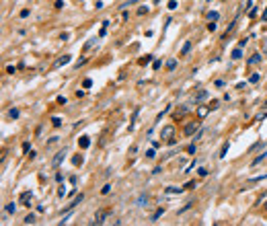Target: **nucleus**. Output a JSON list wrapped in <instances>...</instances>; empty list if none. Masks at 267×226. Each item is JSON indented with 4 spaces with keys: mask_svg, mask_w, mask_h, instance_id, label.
Instances as JSON below:
<instances>
[{
    "mask_svg": "<svg viewBox=\"0 0 267 226\" xmlns=\"http://www.w3.org/2000/svg\"><path fill=\"white\" fill-rule=\"evenodd\" d=\"M173 136H175V125H173V123L164 125L162 130H160V138H162V140H166V142H169Z\"/></svg>",
    "mask_w": 267,
    "mask_h": 226,
    "instance_id": "obj_1",
    "label": "nucleus"
},
{
    "mask_svg": "<svg viewBox=\"0 0 267 226\" xmlns=\"http://www.w3.org/2000/svg\"><path fill=\"white\" fill-rule=\"evenodd\" d=\"M197 130H199V121H189V123H187V125L183 128V134L189 138V136H193V134H195Z\"/></svg>",
    "mask_w": 267,
    "mask_h": 226,
    "instance_id": "obj_2",
    "label": "nucleus"
},
{
    "mask_svg": "<svg viewBox=\"0 0 267 226\" xmlns=\"http://www.w3.org/2000/svg\"><path fill=\"white\" fill-rule=\"evenodd\" d=\"M187 113H189V107H187V105L177 107V109H175V113H173V121H179V119H181V117H185Z\"/></svg>",
    "mask_w": 267,
    "mask_h": 226,
    "instance_id": "obj_3",
    "label": "nucleus"
},
{
    "mask_svg": "<svg viewBox=\"0 0 267 226\" xmlns=\"http://www.w3.org/2000/svg\"><path fill=\"white\" fill-rule=\"evenodd\" d=\"M109 216V210H99V212L95 214V220H93V224L95 226H99V224H103L105 222V218Z\"/></svg>",
    "mask_w": 267,
    "mask_h": 226,
    "instance_id": "obj_4",
    "label": "nucleus"
},
{
    "mask_svg": "<svg viewBox=\"0 0 267 226\" xmlns=\"http://www.w3.org/2000/svg\"><path fill=\"white\" fill-rule=\"evenodd\" d=\"M82 199H84V195H82V193H78V195H76V197L72 199V204H68V205H66V208H64V210H62V212L66 214V212H70V210H74V208H76V205H78V204H80Z\"/></svg>",
    "mask_w": 267,
    "mask_h": 226,
    "instance_id": "obj_5",
    "label": "nucleus"
},
{
    "mask_svg": "<svg viewBox=\"0 0 267 226\" xmlns=\"http://www.w3.org/2000/svg\"><path fill=\"white\" fill-rule=\"evenodd\" d=\"M70 60H72V56H70V54L62 56V58H58V60L54 62V68H62V66H66V64H70Z\"/></svg>",
    "mask_w": 267,
    "mask_h": 226,
    "instance_id": "obj_6",
    "label": "nucleus"
},
{
    "mask_svg": "<svg viewBox=\"0 0 267 226\" xmlns=\"http://www.w3.org/2000/svg\"><path fill=\"white\" fill-rule=\"evenodd\" d=\"M31 199H33V193L31 191H23L21 193V204L23 205H31Z\"/></svg>",
    "mask_w": 267,
    "mask_h": 226,
    "instance_id": "obj_7",
    "label": "nucleus"
},
{
    "mask_svg": "<svg viewBox=\"0 0 267 226\" xmlns=\"http://www.w3.org/2000/svg\"><path fill=\"white\" fill-rule=\"evenodd\" d=\"M64 158H66V150H60V152H58V154L54 156L51 164H54V167H58V164H62V163H64Z\"/></svg>",
    "mask_w": 267,
    "mask_h": 226,
    "instance_id": "obj_8",
    "label": "nucleus"
},
{
    "mask_svg": "<svg viewBox=\"0 0 267 226\" xmlns=\"http://www.w3.org/2000/svg\"><path fill=\"white\" fill-rule=\"evenodd\" d=\"M208 113H210V107H208V105H199V107H197V117H199V119H204Z\"/></svg>",
    "mask_w": 267,
    "mask_h": 226,
    "instance_id": "obj_9",
    "label": "nucleus"
},
{
    "mask_svg": "<svg viewBox=\"0 0 267 226\" xmlns=\"http://www.w3.org/2000/svg\"><path fill=\"white\" fill-rule=\"evenodd\" d=\"M183 191H185V187H166L164 189V193H169V195H173V193L179 195V193H183Z\"/></svg>",
    "mask_w": 267,
    "mask_h": 226,
    "instance_id": "obj_10",
    "label": "nucleus"
},
{
    "mask_svg": "<svg viewBox=\"0 0 267 226\" xmlns=\"http://www.w3.org/2000/svg\"><path fill=\"white\" fill-rule=\"evenodd\" d=\"M78 144H80V148H89V146H90V138L89 136H82L80 140H78Z\"/></svg>",
    "mask_w": 267,
    "mask_h": 226,
    "instance_id": "obj_11",
    "label": "nucleus"
},
{
    "mask_svg": "<svg viewBox=\"0 0 267 226\" xmlns=\"http://www.w3.org/2000/svg\"><path fill=\"white\" fill-rule=\"evenodd\" d=\"M259 62H261V54H259V52H255L253 58H249V66H253V64H259Z\"/></svg>",
    "mask_w": 267,
    "mask_h": 226,
    "instance_id": "obj_12",
    "label": "nucleus"
},
{
    "mask_svg": "<svg viewBox=\"0 0 267 226\" xmlns=\"http://www.w3.org/2000/svg\"><path fill=\"white\" fill-rule=\"evenodd\" d=\"M265 158H267V152H261L259 156H257V158L253 160V163H251V167H257V164H259V163H263Z\"/></svg>",
    "mask_w": 267,
    "mask_h": 226,
    "instance_id": "obj_13",
    "label": "nucleus"
},
{
    "mask_svg": "<svg viewBox=\"0 0 267 226\" xmlns=\"http://www.w3.org/2000/svg\"><path fill=\"white\" fill-rule=\"evenodd\" d=\"M162 214H164V208H158V210H156V212H154V214H152V222H158V218H160V216H162Z\"/></svg>",
    "mask_w": 267,
    "mask_h": 226,
    "instance_id": "obj_14",
    "label": "nucleus"
},
{
    "mask_svg": "<svg viewBox=\"0 0 267 226\" xmlns=\"http://www.w3.org/2000/svg\"><path fill=\"white\" fill-rule=\"evenodd\" d=\"M14 210H17V204H14V201H10V204L4 205V212L6 214H14Z\"/></svg>",
    "mask_w": 267,
    "mask_h": 226,
    "instance_id": "obj_15",
    "label": "nucleus"
},
{
    "mask_svg": "<svg viewBox=\"0 0 267 226\" xmlns=\"http://www.w3.org/2000/svg\"><path fill=\"white\" fill-rule=\"evenodd\" d=\"M189 49H191V41H185L183 48H181V56H187V54H189Z\"/></svg>",
    "mask_w": 267,
    "mask_h": 226,
    "instance_id": "obj_16",
    "label": "nucleus"
},
{
    "mask_svg": "<svg viewBox=\"0 0 267 226\" xmlns=\"http://www.w3.org/2000/svg\"><path fill=\"white\" fill-rule=\"evenodd\" d=\"M240 56H242V48H236V49H232V60H240Z\"/></svg>",
    "mask_w": 267,
    "mask_h": 226,
    "instance_id": "obj_17",
    "label": "nucleus"
},
{
    "mask_svg": "<svg viewBox=\"0 0 267 226\" xmlns=\"http://www.w3.org/2000/svg\"><path fill=\"white\" fill-rule=\"evenodd\" d=\"M263 179H267V175H259V177H251L249 181H246V183H261Z\"/></svg>",
    "mask_w": 267,
    "mask_h": 226,
    "instance_id": "obj_18",
    "label": "nucleus"
},
{
    "mask_svg": "<svg viewBox=\"0 0 267 226\" xmlns=\"http://www.w3.org/2000/svg\"><path fill=\"white\" fill-rule=\"evenodd\" d=\"M23 224H35V214H29V216H25Z\"/></svg>",
    "mask_w": 267,
    "mask_h": 226,
    "instance_id": "obj_19",
    "label": "nucleus"
},
{
    "mask_svg": "<svg viewBox=\"0 0 267 226\" xmlns=\"http://www.w3.org/2000/svg\"><path fill=\"white\" fill-rule=\"evenodd\" d=\"M146 201H148V195H140V197L136 199V204H138V205H146Z\"/></svg>",
    "mask_w": 267,
    "mask_h": 226,
    "instance_id": "obj_20",
    "label": "nucleus"
},
{
    "mask_svg": "<svg viewBox=\"0 0 267 226\" xmlns=\"http://www.w3.org/2000/svg\"><path fill=\"white\" fill-rule=\"evenodd\" d=\"M150 62H152V56H144V58H140V64H142V66L150 64Z\"/></svg>",
    "mask_w": 267,
    "mask_h": 226,
    "instance_id": "obj_21",
    "label": "nucleus"
},
{
    "mask_svg": "<svg viewBox=\"0 0 267 226\" xmlns=\"http://www.w3.org/2000/svg\"><path fill=\"white\" fill-rule=\"evenodd\" d=\"M177 68V60H169L166 62V70H175Z\"/></svg>",
    "mask_w": 267,
    "mask_h": 226,
    "instance_id": "obj_22",
    "label": "nucleus"
},
{
    "mask_svg": "<svg viewBox=\"0 0 267 226\" xmlns=\"http://www.w3.org/2000/svg\"><path fill=\"white\" fill-rule=\"evenodd\" d=\"M208 21H218V13H216V10H210V13H208Z\"/></svg>",
    "mask_w": 267,
    "mask_h": 226,
    "instance_id": "obj_23",
    "label": "nucleus"
},
{
    "mask_svg": "<svg viewBox=\"0 0 267 226\" xmlns=\"http://www.w3.org/2000/svg\"><path fill=\"white\" fill-rule=\"evenodd\" d=\"M8 117H10V119H17V117H19V109H14V107H13V109L8 111Z\"/></svg>",
    "mask_w": 267,
    "mask_h": 226,
    "instance_id": "obj_24",
    "label": "nucleus"
},
{
    "mask_svg": "<svg viewBox=\"0 0 267 226\" xmlns=\"http://www.w3.org/2000/svg\"><path fill=\"white\" fill-rule=\"evenodd\" d=\"M205 97H208V90H201V93H197V97H195V101H204Z\"/></svg>",
    "mask_w": 267,
    "mask_h": 226,
    "instance_id": "obj_25",
    "label": "nucleus"
},
{
    "mask_svg": "<svg viewBox=\"0 0 267 226\" xmlns=\"http://www.w3.org/2000/svg\"><path fill=\"white\" fill-rule=\"evenodd\" d=\"M51 125H54V128H60L62 119H60V117H51Z\"/></svg>",
    "mask_w": 267,
    "mask_h": 226,
    "instance_id": "obj_26",
    "label": "nucleus"
},
{
    "mask_svg": "<svg viewBox=\"0 0 267 226\" xmlns=\"http://www.w3.org/2000/svg\"><path fill=\"white\" fill-rule=\"evenodd\" d=\"M228 146H230L228 142H226L224 146H222V150H220V158H224V156H226V152H228Z\"/></svg>",
    "mask_w": 267,
    "mask_h": 226,
    "instance_id": "obj_27",
    "label": "nucleus"
},
{
    "mask_svg": "<svg viewBox=\"0 0 267 226\" xmlns=\"http://www.w3.org/2000/svg\"><path fill=\"white\" fill-rule=\"evenodd\" d=\"M29 14H31V10H29V8H23V10H21V14H19V17H21V19H27Z\"/></svg>",
    "mask_w": 267,
    "mask_h": 226,
    "instance_id": "obj_28",
    "label": "nucleus"
},
{
    "mask_svg": "<svg viewBox=\"0 0 267 226\" xmlns=\"http://www.w3.org/2000/svg\"><path fill=\"white\" fill-rule=\"evenodd\" d=\"M82 86H84V89H90V86H93V80H90V78H84V80H82Z\"/></svg>",
    "mask_w": 267,
    "mask_h": 226,
    "instance_id": "obj_29",
    "label": "nucleus"
},
{
    "mask_svg": "<svg viewBox=\"0 0 267 226\" xmlns=\"http://www.w3.org/2000/svg\"><path fill=\"white\" fill-rule=\"evenodd\" d=\"M23 152H25V154L31 152V142H23Z\"/></svg>",
    "mask_w": 267,
    "mask_h": 226,
    "instance_id": "obj_30",
    "label": "nucleus"
},
{
    "mask_svg": "<svg viewBox=\"0 0 267 226\" xmlns=\"http://www.w3.org/2000/svg\"><path fill=\"white\" fill-rule=\"evenodd\" d=\"M197 173L201 175V177H205V175H208L210 171H208V167H199V169H197Z\"/></svg>",
    "mask_w": 267,
    "mask_h": 226,
    "instance_id": "obj_31",
    "label": "nucleus"
},
{
    "mask_svg": "<svg viewBox=\"0 0 267 226\" xmlns=\"http://www.w3.org/2000/svg\"><path fill=\"white\" fill-rule=\"evenodd\" d=\"M111 191V183H107V185H103V187H101V193H103V195H105V193H109Z\"/></svg>",
    "mask_w": 267,
    "mask_h": 226,
    "instance_id": "obj_32",
    "label": "nucleus"
},
{
    "mask_svg": "<svg viewBox=\"0 0 267 226\" xmlns=\"http://www.w3.org/2000/svg\"><path fill=\"white\" fill-rule=\"evenodd\" d=\"M218 107H220V101H212V103H210V111H216Z\"/></svg>",
    "mask_w": 267,
    "mask_h": 226,
    "instance_id": "obj_33",
    "label": "nucleus"
},
{
    "mask_svg": "<svg viewBox=\"0 0 267 226\" xmlns=\"http://www.w3.org/2000/svg\"><path fill=\"white\" fill-rule=\"evenodd\" d=\"M154 156H156V152H154V146H152L150 150L146 152V158H154Z\"/></svg>",
    "mask_w": 267,
    "mask_h": 226,
    "instance_id": "obj_34",
    "label": "nucleus"
},
{
    "mask_svg": "<svg viewBox=\"0 0 267 226\" xmlns=\"http://www.w3.org/2000/svg\"><path fill=\"white\" fill-rule=\"evenodd\" d=\"M249 82H253V84H257V82H259V74H251Z\"/></svg>",
    "mask_w": 267,
    "mask_h": 226,
    "instance_id": "obj_35",
    "label": "nucleus"
},
{
    "mask_svg": "<svg viewBox=\"0 0 267 226\" xmlns=\"http://www.w3.org/2000/svg\"><path fill=\"white\" fill-rule=\"evenodd\" d=\"M160 66H162V62H160V60H154V62H152V68H154V70H158Z\"/></svg>",
    "mask_w": 267,
    "mask_h": 226,
    "instance_id": "obj_36",
    "label": "nucleus"
},
{
    "mask_svg": "<svg viewBox=\"0 0 267 226\" xmlns=\"http://www.w3.org/2000/svg\"><path fill=\"white\" fill-rule=\"evenodd\" d=\"M183 187H185V189H193V187H195V181H187Z\"/></svg>",
    "mask_w": 267,
    "mask_h": 226,
    "instance_id": "obj_37",
    "label": "nucleus"
},
{
    "mask_svg": "<svg viewBox=\"0 0 267 226\" xmlns=\"http://www.w3.org/2000/svg\"><path fill=\"white\" fill-rule=\"evenodd\" d=\"M66 195V189H64V185H60V189H58V197H64Z\"/></svg>",
    "mask_w": 267,
    "mask_h": 226,
    "instance_id": "obj_38",
    "label": "nucleus"
},
{
    "mask_svg": "<svg viewBox=\"0 0 267 226\" xmlns=\"http://www.w3.org/2000/svg\"><path fill=\"white\" fill-rule=\"evenodd\" d=\"M193 205V201H187V205H183V208H181V210H179V212H187V210H189V208H191Z\"/></svg>",
    "mask_w": 267,
    "mask_h": 226,
    "instance_id": "obj_39",
    "label": "nucleus"
},
{
    "mask_svg": "<svg viewBox=\"0 0 267 226\" xmlns=\"http://www.w3.org/2000/svg\"><path fill=\"white\" fill-rule=\"evenodd\" d=\"M187 154H195V144H189V148H187Z\"/></svg>",
    "mask_w": 267,
    "mask_h": 226,
    "instance_id": "obj_40",
    "label": "nucleus"
},
{
    "mask_svg": "<svg viewBox=\"0 0 267 226\" xmlns=\"http://www.w3.org/2000/svg\"><path fill=\"white\" fill-rule=\"evenodd\" d=\"M177 6H179V4H177V0H171V2H169V8H171V10H175Z\"/></svg>",
    "mask_w": 267,
    "mask_h": 226,
    "instance_id": "obj_41",
    "label": "nucleus"
},
{
    "mask_svg": "<svg viewBox=\"0 0 267 226\" xmlns=\"http://www.w3.org/2000/svg\"><path fill=\"white\" fill-rule=\"evenodd\" d=\"M84 64H86V58H82V60L76 62V68H80V66H84Z\"/></svg>",
    "mask_w": 267,
    "mask_h": 226,
    "instance_id": "obj_42",
    "label": "nucleus"
},
{
    "mask_svg": "<svg viewBox=\"0 0 267 226\" xmlns=\"http://www.w3.org/2000/svg\"><path fill=\"white\" fill-rule=\"evenodd\" d=\"M249 17L255 19V17H257V8H251V10H249Z\"/></svg>",
    "mask_w": 267,
    "mask_h": 226,
    "instance_id": "obj_43",
    "label": "nucleus"
},
{
    "mask_svg": "<svg viewBox=\"0 0 267 226\" xmlns=\"http://www.w3.org/2000/svg\"><path fill=\"white\" fill-rule=\"evenodd\" d=\"M72 160H74V164H82V156H74Z\"/></svg>",
    "mask_w": 267,
    "mask_h": 226,
    "instance_id": "obj_44",
    "label": "nucleus"
},
{
    "mask_svg": "<svg viewBox=\"0 0 267 226\" xmlns=\"http://www.w3.org/2000/svg\"><path fill=\"white\" fill-rule=\"evenodd\" d=\"M193 167H195V160H191V164H189V167L185 169V173H191V169H193Z\"/></svg>",
    "mask_w": 267,
    "mask_h": 226,
    "instance_id": "obj_45",
    "label": "nucleus"
},
{
    "mask_svg": "<svg viewBox=\"0 0 267 226\" xmlns=\"http://www.w3.org/2000/svg\"><path fill=\"white\" fill-rule=\"evenodd\" d=\"M146 13H148V8H146V6H142V8H138V14H146Z\"/></svg>",
    "mask_w": 267,
    "mask_h": 226,
    "instance_id": "obj_46",
    "label": "nucleus"
},
{
    "mask_svg": "<svg viewBox=\"0 0 267 226\" xmlns=\"http://www.w3.org/2000/svg\"><path fill=\"white\" fill-rule=\"evenodd\" d=\"M93 43H95V39H90V41H86V45H84V52H86V49H89L90 45H93Z\"/></svg>",
    "mask_w": 267,
    "mask_h": 226,
    "instance_id": "obj_47",
    "label": "nucleus"
},
{
    "mask_svg": "<svg viewBox=\"0 0 267 226\" xmlns=\"http://www.w3.org/2000/svg\"><path fill=\"white\" fill-rule=\"evenodd\" d=\"M66 103V97H58V105H64Z\"/></svg>",
    "mask_w": 267,
    "mask_h": 226,
    "instance_id": "obj_48",
    "label": "nucleus"
},
{
    "mask_svg": "<svg viewBox=\"0 0 267 226\" xmlns=\"http://www.w3.org/2000/svg\"><path fill=\"white\" fill-rule=\"evenodd\" d=\"M134 2H140V0H128V2H125V6H130V4H134Z\"/></svg>",
    "mask_w": 267,
    "mask_h": 226,
    "instance_id": "obj_49",
    "label": "nucleus"
},
{
    "mask_svg": "<svg viewBox=\"0 0 267 226\" xmlns=\"http://www.w3.org/2000/svg\"><path fill=\"white\" fill-rule=\"evenodd\" d=\"M263 212H267V201H265V205H263Z\"/></svg>",
    "mask_w": 267,
    "mask_h": 226,
    "instance_id": "obj_50",
    "label": "nucleus"
},
{
    "mask_svg": "<svg viewBox=\"0 0 267 226\" xmlns=\"http://www.w3.org/2000/svg\"><path fill=\"white\" fill-rule=\"evenodd\" d=\"M154 2H156V4H158V2H160V0H154Z\"/></svg>",
    "mask_w": 267,
    "mask_h": 226,
    "instance_id": "obj_51",
    "label": "nucleus"
}]
</instances>
